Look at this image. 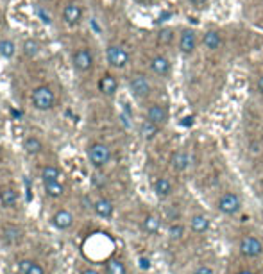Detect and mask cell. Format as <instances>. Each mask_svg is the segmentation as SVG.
Segmentation results:
<instances>
[{
  "label": "cell",
  "mask_w": 263,
  "mask_h": 274,
  "mask_svg": "<svg viewBox=\"0 0 263 274\" xmlns=\"http://www.w3.org/2000/svg\"><path fill=\"white\" fill-rule=\"evenodd\" d=\"M170 61H168V57L165 56H154L150 59V70L156 74V75H160V77H167L168 74H170Z\"/></svg>",
  "instance_id": "obj_12"
},
{
  "label": "cell",
  "mask_w": 263,
  "mask_h": 274,
  "mask_svg": "<svg viewBox=\"0 0 263 274\" xmlns=\"http://www.w3.org/2000/svg\"><path fill=\"white\" fill-rule=\"evenodd\" d=\"M240 251H242L243 256L254 258V256H260L263 253V244L256 237H245L240 242Z\"/></svg>",
  "instance_id": "obj_9"
},
{
  "label": "cell",
  "mask_w": 263,
  "mask_h": 274,
  "mask_svg": "<svg viewBox=\"0 0 263 274\" xmlns=\"http://www.w3.org/2000/svg\"><path fill=\"white\" fill-rule=\"evenodd\" d=\"M24 237V229L20 226H15V224H11V226H5L4 231H2V238H4L5 244H9V246H15L18 244Z\"/></svg>",
  "instance_id": "obj_15"
},
{
  "label": "cell",
  "mask_w": 263,
  "mask_h": 274,
  "mask_svg": "<svg viewBox=\"0 0 263 274\" xmlns=\"http://www.w3.org/2000/svg\"><path fill=\"white\" fill-rule=\"evenodd\" d=\"M98 90L106 97H113L115 93H117V90H119V81H117V77H115L113 74H104L102 77H100V81H98Z\"/></svg>",
  "instance_id": "obj_11"
},
{
  "label": "cell",
  "mask_w": 263,
  "mask_h": 274,
  "mask_svg": "<svg viewBox=\"0 0 263 274\" xmlns=\"http://www.w3.org/2000/svg\"><path fill=\"white\" fill-rule=\"evenodd\" d=\"M31 102H32V106L36 109H40V111H50L57 104V99H56V93H54V90H52L50 86L42 84V86H36V88L32 90Z\"/></svg>",
  "instance_id": "obj_1"
},
{
  "label": "cell",
  "mask_w": 263,
  "mask_h": 274,
  "mask_svg": "<svg viewBox=\"0 0 263 274\" xmlns=\"http://www.w3.org/2000/svg\"><path fill=\"white\" fill-rule=\"evenodd\" d=\"M22 50H24V56H25V57H31V59H34V57H36L38 54L42 52V45H40V42L32 40V38H29V40H25V42H24Z\"/></svg>",
  "instance_id": "obj_23"
},
{
  "label": "cell",
  "mask_w": 263,
  "mask_h": 274,
  "mask_svg": "<svg viewBox=\"0 0 263 274\" xmlns=\"http://www.w3.org/2000/svg\"><path fill=\"white\" fill-rule=\"evenodd\" d=\"M72 63H73V68H75L77 72H81V74L88 72V70H92V67H93L92 50H90V49H86V47H81V49H77V50L73 52Z\"/></svg>",
  "instance_id": "obj_6"
},
{
  "label": "cell",
  "mask_w": 263,
  "mask_h": 274,
  "mask_svg": "<svg viewBox=\"0 0 263 274\" xmlns=\"http://www.w3.org/2000/svg\"><path fill=\"white\" fill-rule=\"evenodd\" d=\"M237 274H253V273H249V271H240V273H237Z\"/></svg>",
  "instance_id": "obj_37"
},
{
  "label": "cell",
  "mask_w": 263,
  "mask_h": 274,
  "mask_svg": "<svg viewBox=\"0 0 263 274\" xmlns=\"http://www.w3.org/2000/svg\"><path fill=\"white\" fill-rule=\"evenodd\" d=\"M106 274H127L125 264L122 260H117V258L108 260V264H106Z\"/></svg>",
  "instance_id": "obj_28"
},
{
  "label": "cell",
  "mask_w": 263,
  "mask_h": 274,
  "mask_svg": "<svg viewBox=\"0 0 263 274\" xmlns=\"http://www.w3.org/2000/svg\"><path fill=\"white\" fill-rule=\"evenodd\" d=\"M81 274H98V273H97V271H95V269H84Z\"/></svg>",
  "instance_id": "obj_36"
},
{
  "label": "cell",
  "mask_w": 263,
  "mask_h": 274,
  "mask_svg": "<svg viewBox=\"0 0 263 274\" xmlns=\"http://www.w3.org/2000/svg\"><path fill=\"white\" fill-rule=\"evenodd\" d=\"M88 160L95 169H102L111 160V149L102 142H95L88 147Z\"/></svg>",
  "instance_id": "obj_2"
},
{
  "label": "cell",
  "mask_w": 263,
  "mask_h": 274,
  "mask_svg": "<svg viewBox=\"0 0 263 274\" xmlns=\"http://www.w3.org/2000/svg\"><path fill=\"white\" fill-rule=\"evenodd\" d=\"M158 133H160V125L154 124V122H150V120H143L142 125H140V135H142V138H145V140L156 138Z\"/></svg>",
  "instance_id": "obj_21"
},
{
  "label": "cell",
  "mask_w": 263,
  "mask_h": 274,
  "mask_svg": "<svg viewBox=\"0 0 263 274\" xmlns=\"http://www.w3.org/2000/svg\"><path fill=\"white\" fill-rule=\"evenodd\" d=\"M218 210H220L224 215H235L242 210V201H240V196L235 194V192H226L218 197L217 202Z\"/></svg>",
  "instance_id": "obj_4"
},
{
  "label": "cell",
  "mask_w": 263,
  "mask_h": 274,
  "mask_svg": "<svg viewBox=\"0 0 263 274\" xmlns=\"http://www.w3.org/2000/svg\"><path fill=\"white\" fill-rule=\"evenodd\" d=\"M52 226L57 229H68L72 228L73 224V215L68 210H57L54 215H52Z\"/></svg>",
  "instance_id": "obj_13"
},
{
  "label": "cell",
  "mask_w": 263,
  "mask_h": 274,
  "mask_svg": "<svg viewBox=\"0 0 263 274\" xmlns=\"http://www.w3.org/2000/svg\"><path fill=\"white\" fill-rule=\"evenodd\" d=\"M170 165L174 171L177 172H183L186 171L188 167H190V156L186 154L185 150H177V152H174L170 158Z\"/></svg>",
  "instance_id": "obj_17"
},
{
  "label": "cell",
  "mask_w": 263,
  "mask_h": 274,
  "mask_svg": "<svg viewBox=\"0 0 263 274\" xmlns=\"http://www.w3.org/2000/svg\"><path fill=\"white\" fill-rule=\"evenodd\" d=\"M174 31H172L170 27H165V29H161L160 32H158V43H161V45H170L172 42H174Z\"/></svg>",
  "instance_id": "obj_30"
},
{
  "label": "cell",
  "mask_w": 263,
  "mask_h": 274,
  "mask_svg": "<svg viewBox=\"0 0 263 274\" xmlns=\"http://www.w3.org/2000/svg\"><path fill=\"white\" fill-rule=\"evenodd\" d=\"M24 150H25L27 154H40L43 150V144L42 140L36 138V136H29V138H25V142H24Z\"/></svg>",
  "instance_id": "obj_22"
},
{
  "label": "cell",
  "mask_w": 263,
  "mask_h": 274,
  "mask_svg": "<svg viewBox=\"0 0 263 274\" xmlns=\"http://www.w3.org/2000/svg\"><path fill=\"white\" fill-rule=\"evenodd\" d=\"M93 212L97 213L98 217L109 219V217H113L115 206H113V202L109 201V199H106V197H100V199H97V201L93 202Z\"/></svg>",
  "instance_id": "obj_14"
},
{
  "label": "cell",
  "mask_w": 263,
  "mask_h": 274,
  "mask_svg": "<svg viewBox=\"0 0 263 274\" xmlns=\"http://www.w3.org/2000/svg\"><path fill=\"white\" fill-rule=\"evenodd\" d=\"M15 54H16L15 42H11L7 38L0 40V56L5 57V59H11V57H15Z\"/></svg>",
  "instance_id": "obj_27"
},
{
  "label": "cell",
  "mask_w": 263,
  "mask_h": 274,
  "mask_svg": "<svg viewBox=\"0 0 263 274\" xmlns=\"http://www.w3.org/2000/svg\"><path fill=\"white\" fill-rule=\"evenodd\" d=\"M256 90L263 95V74L258 77V81H256Z\"/></svg>",
  "instance_id": "obj_35"
},
{
  "label": "cell",
  "mask_w": 263,
  "mask_h": 274,
  "mask_svg": "<svg viewBox=\"0 0 263 274\" xmlns=\"http://www.w3.org/2000/svg\"><path fill=\"white\" fill-rule=\"evenodd\" d=\"M43 186H45V192L48 197H61L63 192H65V186L61 185L59 181H48V183H43Z\"/></svg>",
  "instance_id": "obj_29"
},
{
  "label": "cell",
  "mask_w": 263,
  "mask_h": 274,
  "mask_svg": "<svg viewBox=\"0 0 263 274\" xmlns=\"http://www.w3.org/2000/svg\"><path fill=\"white\" fill-rule=\"evenodd\" d=\"M20 273L22 274H45L43 267L32 260H22L20 262Z\"/></svg>",
  "instance_id": "obj_25"
},
{
  "label": "cell",
  "mask_w": 263,
  "mask_h": 274,
  "mask_svg": "<svg viewBox=\"0 0 263 274\" xmlns=\"http://www.w3.org/2000/svg\"><path fill=\"white\" fill-rule=\"evenodd\" d=\"M61 177V171L54 165H47L42 169V181L48 183V181H59Z\"/></svg>",
  "instance_id": "obj_26"
},
{
  "label": "cell",
  "mask_w": 263,
  "mask_h": 274,
  "mask_svg": "<svg viewBox=\"0 0 263 274\" xmlns=\"http://www.w3.org/2000/svg\"><path fill=\"white\" fill-rule=\"evenodd\" d=\"M129 90L136 99H147L152 92V84H150L149 77L143 74H134L129 79Z\"/></svg>",
  "instance_id": "obj_5"
},
{
  "label": "cell",
  "mask_w": 263,
  "mask_h": 274,
  "mask_svg": "<svg viewBox=\"0 0 263 274\" xmlns=\"http://www.w3.org/2000/svg\"><path fill=\"white\" fill-rule=\"evenodd\" d=\"M142 228H143L145 233H149V235H154V233L160 231L161 228V219L158 217V215H147V217L143 219V223H142Z\"/></svg>",
  "instance_id": "obj_20"
},
{
  "label": "cell",
  "mask_w": 263,
  "mask_h": 274,
  "mask_svg": "<svg viewBox=\"0 0 263 274\" xmlns=\"http://www.w3.org/2000/svg\"><path fill=\"white\" fill-rule=\"evenodd\" d=\"M197 49V34L193 29H183L179 34V52L185 56L193 54Z\"/></svg>",
  "instance_id": "obj_8"
},
{
  "label": "cell",
  "mask_w": 263,
  "mask_h": 274,
  "mask_svg": "<svg viewBox=\"0 0 263 274\" xmlns=\"http://www.w3.org/2000/svg\"><path fill=\"white\" fill-rule=\"evenodd\" d=\"M193 7H204V5L208 4V0H188Z\"/></svg>",
  "instance_id": "obj_33"
},
{
  "label": "cell",
  "mask_w": 263,
  "mask_h": 274,
  "mask_svg": "<svg viewBox=\"0 0 263 274\" xmlns=\"http://www.w3.org/2000/svg\"><path fill=\"white\" fill-rule=\"evenodd\" d=\"M172 190H174V186H172V181L168 179V177H158L154 181V192L158 197H168L172 194Z\"/></svg>",
  "instance_id": "obj_19"
},
{
  "label": "cell",
  "mask_w": 263,
  "mask_h": 274,
  "mask_svg": "<svg viewBox=\"0 0 263 274\" xmlns=\"http://www.w3.org/2000/svg\"><path fill=\"white\" fill-rule=\"evenodd\" d=\"M106 57H108V63L113 68H125L131 59L127 49L122 45H109L108 50H106Z\"/></svg>",
  "instance_id": "obj_3"
},
{
  "label": "cell",
  "mask_w": 263,
  "mask_h": 274,
  "mask_svg": "<svg viewBox=\"0 0 263 274\" xmlns=\"http://www.w3.org/2000/svg\"><path fill=\"white\" fill-rule=\"evenodd\" d=\"M190 226L195 233H206L210 229V221H208L206 215H193L190 221Z\"/></svg>",
  "instance_id": "obj_24"
},
{
  "label": "cell",
  "mask_w": 263,
  "mask_h": 274,
  "mask_svg": "<svg viewBox=\"0 0 263 274\" xmlns=\"http://www.w3.org/2000/svg\"><path fill=\"white\" fill-rule=\"evenodd\" d=\"M193 274H213V269L212 267H208V265H201V267H197V269L193 271Z\"/></svg>",
  "instance_id": "obj_32"
},
{
  "label": "cell",
  "mask_w": 263,
  "mask_h": 274,
  "mask_svg": "<svg viewBox=\"0 0 263 274\" xmlns=\"http://www.w3.org/2000/svg\"><path fill=\"white\" fill-rule=\"evenodd\" d=\"M202 43L208 50H218L222 47V34L218 31H208L202 36Z\"/></svg>",
  "instance_id": "obj_18"
},
{
  "label": "cell",
  "mask_w": 263,
  "mask_h": 274,
  "mask_svg": "<svg viewBox=\"0 0 263 274\" xmlns=\"http://www.w3.org/2000/svg\"><path fill=\"white\" fill-rule=\"evenodd\" d=\"M147 120L154 122L161 127L168 122V109L163 104H150L149 109H147Z\"/></svg>",
  "instance_id": "obj_10"
},
{
  "label": "cell",
  "mask_w": 263,
  "mask_h": 274,
  "mask_svg": "<svg viewBox=\"0 0 263 274\" xmlns=\"http://www.w3.org/2000/svg\"><path fill=\"white\" fill-rule=\"evenodd\" d=\"M183 233H185L183 224L174 223V224H170V226H168V237H170L172 240H179V238L183 237Z\"/></svg>",
  "instance_id": "obj_31"
},
{
  "label": "cell",
  "mask_w": 263,
  "mask_h": 274,
  "mask_svg": "<svg viewBox=\"0 0 263 274\" xmlns=\"http://www.w3.org/2000/svg\"><path fill=\"white\" fill-rule=\"evenodd\" d=\"M140 267H142V269H149V267H150V260L145 258V256H142V258H140Z\"/></svg>",
  "instance_id": "obj_34"
},
{
  "label": "cell",
  "mask_w": 263,
  "mask_h": 274,
  "mask_svg": "<svg viewBox=\"0 0 263 274\" xmlns=\"http://www.w3.org/2000/svg\"><path fill=\"white\" fill-rule=\"evenodd\" d=\"M0 202L5 208H16V204H18V192L15 188H11V186L0 188Z\"/></svg>",
  "instance_id": "obj_16"
},
{
  "label": "cell",
  "mask_w": 263,
  "mask_h": 274,
  "mask_svg": "<svg viewBox=\"0 0 263 274\" xmlns=\"http://www.w3.org/2000/svg\"><path fill=\"white\" fill-rule=\"evenodd\" d=\"M136 2H140V4H145V2H147V0H136Z\"/></svg>",
  "instance_id": "obj_38"
},
{
  "label": "cell",
  "mask_w": 263,
  "mask_h": 274,
  "mask_svg": "<svg viewBox=\"0 0 263 274\" xmlns=\"http://www.w3.org/2000/svg\"><path fill=\"white\" fill-rule=\"evenodd\" d=\"M83 7L77 4V2H68L65 7H63V13H61V18L63 22L67 24V25L73 27V25H79L81 20H83Z\"/></svg>",
  "instance_id": "obj_7"
}]
</instances>
